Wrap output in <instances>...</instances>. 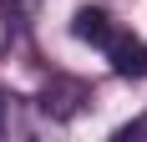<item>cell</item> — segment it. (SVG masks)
<instances>
[{
	"label": "cell",
	"mask_w": 147,
	"mask_h": 142,
	"mask_svg": "<svg viewBox=\"0 0 147 142\" xmlns=\"http://www.w3.org/2000/svg\"><path fill=\"white\" fill-rule=\"evenodd\" d=\"M71 30H76V41H91V46H102V51H107V41H112L122 26L102 10V5H81V10L71 15Z\"/></svg>",
	"instance_id": "7a4b0ae2"
},
{
	"label": "cell",
	"mask_w": 147,
	"mask_h": 142,
	"mask_svg": "<svg viewBox=\"0 0 147 142\" xmlns=\"http://www.w3.org/2000/svg\"><path fill=\"white\" fill-rule=\"evenodd\" d=\"M86 101H91V86L71 81V76H56V81L46 86V97H41V112L51 122H71V117L86 112Z\"/></svg>",
	"instance_id": "6da1fadb"
},
{
	"label": "cell",
	"mask_w": 147,
	"mask_h": 142,
	"mask_svg": "<svg viewBox=\"0 0 147 142\" xmlns=\"http://www.w3.org/2000/svg\"><path fill=\"white\" fill-rule=\"evenodd\" d=\"M0 122H5V91H0Z\"/></svg>",
	"instance_id": "52a82bcc"
},
{
	"label": "cell",
	"mask_w": 147,
	"mask_h": 142,
	"mask_svg": "<svg viewBox=\"0 0 147 142\" xmlns=\"http://www.w3.org/2000/svg\"><path fill=\"white\" fill-rule=\"evenodd\" d=\"M15 46V5L10 0H0V56Z\"/></svg>",
	"instance_id": "5b68a950"
},
{
	"label": "cell",
	"mask_w": 147,
	"mask_h": 142,
	"mask_svg": "<svg viewBox=\"0 0 147 142\" xmlns=\"http://www.w3.org/2000/svg\"><path fill=\"white\" fill-rule=\"evenodd\" d=\"M117 142H147V112L132 117L127 127H117Z\"/></svg>",
	"instance_id": "8992f818"
},
{
	"label": "cell",
	"mask_w": 147,
	"mask_h": 142,
	"mask_svg": "<svg viewBox=\"0 0 147 142\" xmlns=\"http://www.w3.org/2000/svg\"><path fill=\"white\" fill-rule=\"evenodd\" d=\"M30 101L20 97H5V122H0V137H30V117H26Z\"/></svg>",
	"instance_id": "277c9868"
},
{
	"label": "cell",
	"mask_w": 147,
	"mask_h": 142,
	"mask_svg": "<svg viewBox=\"0 0 147 142\" xmlns=\"http://www.w3.org/2000/svg\"><path fill=\"white\" fill-rule=\"evenodd\" d=\"M107 56H112V71H117V76H147V46L132 41L127 30H117V36L107 41Z\"/></svg>",
	"instance_id": "3957f363"
}]
</instances>
